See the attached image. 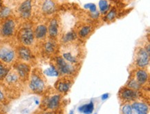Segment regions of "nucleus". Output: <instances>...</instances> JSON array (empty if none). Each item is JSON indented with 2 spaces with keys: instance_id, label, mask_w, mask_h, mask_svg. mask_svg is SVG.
I'll use <instances>...</instances> for the list:
<instances>
[{
  "instance_id": "f257e3e1",
  "label": "nucleus",
  "mask_w": 150,
  "mask_h": 114,
  "mask_svg": "<svg viewBox=\"0 0 150 114\" xmlns=\"http://www.w3.org/2000/svg\"><path fill=\"white\" fill-rule=\"evenodd\" d=\"M28 86L30 91H32L35 93H42L46 89L45 81L42 75L39 73L33 71L30 76Z\"/></svg>"
},
{
  "instance_id": "f03ea898",
  "label": "nucleus",
  "mask_w": 150,
  "mask_h": 114,
  "mask_svg": "<svg viewBox=\"0 0 150 114\" xmlns=\"http://www.w3.org/2000/svg\"><path fill=\"white\" fill-rule=\"evenodd\" d=\"M16 57L15 50L12 46L4 44L0 45V60L8 64L14 62Z\"/></svg>"
},
{
  "instance_id": "7ed1b4c3",
  "label": "nucleus",
  "mask_w": 150,
  "mask_h": 114,
  "mask_svg": "<svg viewBox=\"0 0 150 114\" xmlns=\"http://www.w3.org/2000/svg\"><path fill=\"white\" fill-rule=\"evenodd\" d=\"M57 67L58 72L62 74L71 75L75 72V68L71 64L67 63L64 59L62 57H57L56 59Z\"/></svg>"
},
{
  "instance_id": "20e7f679",
  "label": "nucleus",
  "mask_w": 150,
  "mask_h": 114,
  "mask_svg": "<svg viewBox=\"0 0 150 114\" xmlns=\"http://www.w3.org/2000/svg\"><path fill=\"white\" fill-rule=\"evenodd\" d=\"M20 42L24 46H30L34 42V33L29 28H25L21 30L19 34Z\"/></svg>"
},
{
  "instance_id": "39448f33",
  "label": "nucleus",
  "mask_w": 150,
  "mask_h": 114,
  "mask_svg": "<svg viewBox=\"0 0 150 114\" xmlns=\"http://www.w3.org/2000/svg\"><path fill=\"white\" fill-rule=\"evenodd\" d=\"M61 100V96L59 94H54L51 97L46 98L45 101H43L44 107L46 109L53 111L58 108L59 102Z\"/></svg>"
},
{
  "instance_id": "423d86ee",
  "label": "nucleus",
  "mask_w": 150,
  "mask_h": 114,
  "mask_svg": "<svg viewBox=\"0 0 150 114\" xmlns=\"http://www.w3.org/2000/svg\"><path fill=\"white\" fill-rule=\"evenodd\" d=\"M15 71L20 76V80H26L29 78L30 67L27 64L24 62L17 63L15 65Z\"/></svg>"
},
{
  "instance_id": "0eeeda50",
  "label": "nucleus",
  "mask_w": 150,
  "mask_h": 114,
  "mask_svg": "<svg viewBox=\"0 0 150 114\" xmlns=\"http://www.w3.org/2000/svg\"><path fill=\"white\" fill-rule=\"evenodd\" d=\"M15 29V23L13 20L8 19L3 23L1 28V35L6 38L12 36Z\"/></svg>"
},
{
  "instance_id": "6e6552de",
  "label": "nucleus",
  "mask_w": 150,
  "mask_h": 114,
  "mask_svg": "<svg viewBox=\"0 0 150 114\" xmlns=\"http://www.w3.org/2000/svg\"><path fill=\"white\" fill-rule=\"evenodd\" d=\"M149 54L145 49H140L138 52L136 64L139 67H145L149 64Z\"/></svg>"
},
{
  "instance_id": "1a4fd4ad",
  "label": "nucleus",
  "mask_w": 150,
  "mask_h": 114,
  "mask_svg": "<svg viewBox=\"0 0 150 114\" xmlns=\"http://www.w3.org/2000/svg\"><path fill=\"white\" fill-rule=\"evenodd\" d=\"M19 13L23 18H28L31 13V0H25L19 8Z\"/></svg>"
},
{
  "instance_id": "9d476101",
  "label": "nucleus",
  "mask_w": 150,
  "mask_h": 114,
  "mask_svg": "<svg viewBox=\"0 0 150 114\" xmlns=\"http://www.w3.org/2000/svg\"><path fill=\"white\" fill-rule=\"evenodd\" d=\"M72 83L70 80L68 79H62L57 81L55 84V88L59 92L62 93H66L70 89Z\"/></svg>"
},
{
  "instance_id": "9b49d317",
  "label": "nucleus",
  "mask_w": 150,
  "mask_h": 114,
  "mask_svg": "<svg viewBox=\"0 0 150 114\" xmlns=\"http://www.w3.org/2000/svg\"><path fill=\"white\" fill-rule=\"evenodd\" d=\"M120 97L125 101H131L136 99L137 98V92L136 91L131 89L125 88L120 90Z\"/></svg>"
},
{
  "instance_id": "f8f14e48",
  "label": "nucleus",
  "mask_w": 150,
  "mask_h": 114,
  "mask_svg": "<svg viewBox=\"0 0 150 114\" xmlns=\"http://www.w3.org/2000/svg\"><path fill=\"white\" fill-rule=\"evenodd\" d=\"M4 80L7 85L15 86V85L18 84L20 81V78L16 71H9L4 78Z\"/></svg>"
},
{
  "instance_id": "ddd939ff",
  "label": "nucleus",
  "mask_w": 150,
  "mask_h": 114,
  "mask_svg": "<svg viewBox=\"0 0 150 114\" xmlns=\"http://www.w3.org/2000/svg\"><path fill=\"white\" fill-rule=\"evenodd\" d=\"M148 106L142 102H134L132 105V114H147Z\"/></svg>"
},
{
  "instance_id": "4468645a",
  "label": "nucleus",
  "mask_w": 150,
  "mask_h": 114,
  "mask_svg": "<svg viewBox=\"0 0 150 114\" xmlns=\"http://www.w3.org/2000/svg\"><path fill=\"white\" fill-rule=\"evenodd\" d=\"M19 57L24 62H28L32 59V53L26 46H20L17 50Z\"/></svg>"
},
{
  "instance_id": "2eb2a0df",
  "label": "nucleus",
  "mask_w": 150,
  "mask_h": 114,
  "mask_svg": "<svg viewBox=\"0 0 150 114\" xmlns=\"http://www.w3.org/2000/svg\"><path fill=\"white\" fill-rule=\"evenodd\" d=\"M42 11L46 14H51L55 11V4L51 0H45L42 4Z\"/></svg>"
},
{
  "instance_id": "dca6fc26",
  "label": "nucleus",
  "mask_w": 150,
  "mask_h": 114,
  "mask_svg": "<svg viewBox=\"0 0 150 114\" xmlns=\"http://www.w3.org/2000/svg\"><path fill=\"white\" fill-rule=\"evenodd\" d=\"M48 29L47 26L45 25H39L35 28L34 33V35L38 39H43L47 35Z\"/></svg>"
},
{
  "instance_id": "f3484780",
  "label": "nucleus",
  "mask_w": 150,
  "mask_h": 114,
  "mask_svg": "<svg viewBox=\"0 0 150 114\" xmlns=\"http://www.w3.org/2000/svg\"><path fill=\"white\" fill-rule=\"evenodd\" d=\"M48 30H49V35L52 38H55L57 35V33H58V24H57L56 20L53 19L51 21Z\"/></svg>"
},
{
  "instance_id": "a211bd4d",
  "label": "nucleus",
  "mask_w": 150,
  "mask_h": 114,
  "mask_svg": "<svg viewBox=\"0 0 150 114\" xmlns=\"http://www.w3.org/2000/svg\"><path fill=\"white\" fill-rule=\"evenodd\" d=\"M148 80V74L145 71L138 70L136 72V81L139 84H143Z\"/></svg>"
},
{
  "instance_id": "6ab92c4d",
  "label": "nucleus",
  "mask_w": 150,
  "mask_h": 114,
  "mask_svg": "<svg viewBox=\"0 0 150 114\" xmlns=\"http://www.w3.org/2000/svg\"><path fill=\"white\" fill-rule=\"evenodd\" d=\"M94 109V104L92 102L89 104H84L78 108V111L84 114H91Z\"/></svg>"
},
{
  "instance_id": "aec40b11",
  "label": "nucleus",
  "mask_w": 150,
  "mask_h": 114,
  "mask_svg": "<svg viewBox=\"0 0 150 114\" xmlns=\"http://www.w3.org/2000/svg\"><path fill=\"white\" fill-rule=\"evenodd\" d=\"M9 71L10 70L7 67L6 64L4 63L3 62L0 60V80H4Z\"/></svg>"
},
{
  "instance_id": "412c9836",
  "label": "nucleus",
  "mask_w": 150,
  "mask_h": 114,
  "mask_svg": "<svg viewBox=\"0 0 150 114\" xmlns=\"http://www.w3.org/2000/svg\"><path fill=\"white\" fill-rule=\"evenodd\" d=\"M44 74L47 75L48 76L56 77L59 75V72L57 70V69H55L53 66H51L49 68L47 69L45 71H44Z\"/></svg>"
},
{
  "instance_id": "4be33fe9",
  "label": "nucleus",
  "mask_w": 150,
  "mask_h": 114,
  "mask_svg": "<svg viewBox=\"0 0 150 114\" xmlns=\"http://www.w3.org/2000/svg\"><path fill=\"white\" fill-rule=\"evenodd\" d=\"M62 57L65 60L71 63H76L77 58L71 53H64L62 55Z\"/></svg>"
},
{
  "instance_id": "5701e85b",
  "label": "nucleus",
  "mask_w": 150,
  "mask_h": 114,
  "mask_svg": "<svg viewBox=\"0 0 150 114\" xmlns=\"http://www.w3.org/2000/svg\"><path fill=\"white\" fill-rule=\"evenodd\" d=\"M45 51L47 53H53L55 51V45L54 44L51 42H48L45 45Z\"/></svg>"
},
{
  "instance_id": "b1692460",
  "label": "nucleus",
  "mask_w": 150,
  "mask_h": 114,
  "mask_svg": "<svg viewBox=\"0 0 150 114\" xmlns=\"http://www.w3.org/2000/svg\"><path fill=\"white\" fill-rule=\"evenodd\" d=\"M140 84H138V82L136 80H130L127 86L129 88L131 89L136 91V90H138V89L140 88Z\"/></svg>"
},
{
  "instance_id": "393cba45",
  "label": "nucleus",
  "mask_w": 150,
  "mask_h": 114,
  "mask_svg": "<svg viewBox=\"0 0 150 114\" xmlns=\"http://www.w3.org/2000/svg\"><path fill=\"white\" fill-rule=\"evenodd\" d=\"M90 31H91V27L89 26H84L83 28H82V29L80 30L79 35H80L81 37H82V38H84V37H86V35H89Z\"/></svg>"
},
{
  "instance_id": "a878e982",
  "label": "nucleus",
  "mask_w": 150,
  "mask_h": 114,
  "mask_svg": "<svg viewBox=\"0 0 150 114\" xmlns=\"http://www.w3.org/2000/svg\"><path fill=\"white\" fill-rule=\"evenodd\" d=\"M75 39H76V33H74V32H70L64 37L63 41L64 42H68L73 41V40H74Z\"/></svg>"
},
{
  "instance_id": "bb28decb",
  "label": "nucleus",
  "mask_w": 150,
  "mask_h": 114,
  "mask_svg": "<svg viewBox=\"0 0 150 114\" xmlns=\"http://www.w3.org/2000/svg\"><path fill=\"white\" fill-rule=\"evenodd\" d=\"M99 7L101 12H105L108 9V3L106 0H100L99 2Z\"/></svg>"
},
{
  "instance_id": "cd10ccee",
  "label": "nucleus",
  "mask_w": 150,
  "mask_h": 114,
  "mask_svg": "<svg viewBox=\"0 0 150 114\" xmlns=\"http://www.w3.org/2000/svg\"><path fill=\"white\" fill-rule=\"evenodd\" d=\"M122 111L123 114H132V106L129 104H126L122 108Z\"/></svg>"
},
{
  "instance_id": "c85d7f7f",
  "label": "nucleus",
  "mask_w": 150,
  "mask_h": 114,
  "mask_svg": "<svg viewBox=\"0 0 150 114\" xmlns=\"http://www.w3.org/2000/svg\"><path fill=\"white\" fill-rule=\"evenodd\" d=\"M10 13H11V9L9 8L6 7L4 8H3L1 12H0V17H3V18L4 17H6L10 15Z\"/></svg>"
},
{
  "instance_id": "c756f323",
  "label": "nucleus",
  "mask_w": 150,
  "mask_h": 114,
  "mask_svg": "<svg viewBox=\"0 0 150 114\" xmlns=\"http://www.w3.org/2000/svg\"><path fill=\"white\" fill-rule=\"evenodd\" d=\"M85 8H89L91 13H95L96 11V6L94 4H87L84 5Z\"/></svg>"
},
{
  "instance_id": "7c9ffc66",
  "label": "nucleus",
  "mask_w": 150,
  "mask_h": 114,
  "mask_svg": "<svg viewBox=\"0 0 150 114\" xmlns=\"http://www.w3.org/2000/svg\"><path fill=\"white\" fill-rule=\"evenodd\" d=\"M116 11H115L114 10H111L110 12L108 13V15H107V20H113V19H114V17H116Z\"/></svg>"
},
{
  "instance_id": "2f4dec72",
  "label": "nucleus",
  "mask_w": 150,
  "mask_h": 114,
  "mask_svg": "<svg viewBox=\"0 0 150 114\" xmlns=\"http://www.w3.org/2000/svg\"><path fill=\"white\" fill-rule=\"evenodd\" d=\"M6 100V96L4 92L3 91V90L0 88V102H3L4 101H5Z\"/></svg>"
},
{
  "instance_id": "473e14b6",
  "label": "nucleus",
  "mask_w": 150,
  "mask_h": 114,
  "mask_svg": "<svg viewBox=\"0 0 150 114\" xmlns=\"http://www.w3.org/2000/svg\"><path fill=\"white\" fill-rule=\"evenodd\" d=\"M108 98H109V93L103 94V96H102V100H105L106 99H107Z\"/></svg>"
},
{
  "instance_id": "72a5a7b5",
  "label": "nucleus",
  "mask_w": 150,
  "mask_h": 114,
  "mask_svg": "<svg viewBox=\"0 0 150 114\" xmlns=\"http://www.w3.org/2000/svg\"><path fill=\"white\" fill-rule=\"evenodd\" d=\"M43 114H55L54 112H51V111H47V112H45Z\"/></svg>"
},
{
  "instance_id": "f704fd0d",
  "label": "nucleus",
  "mask_w": 150,
  "mask_h": 114,
  "mask_svg": "<svg viewBox=\"0 0 150 114\" xmlns=\"http://www.w3.org/2000/svg\"><path fill=\"white\" fill-rule=\"evenodd\" d=\"M69 114H74V111H71L70 113H69Z\"/></svg>"
},
{
  "instance_id": "c9c22d12",
  "label": "nucleus",
  "mask_w": 150,
  "mask_h": 114,
  "mask_svg": "<svg viewBox=\"0 0 150 114\" xmlns=\"http://www.w3.org/2000/svg\"><path fill=\"white\" fill-rule=\"evenodd\" d=\"M1 0H0V6H1Z\"/></svg>"
},
{
  "instance_id": "e433bc0d",
  "label": "nucleus",
  "mask_w": 150,
  "mask_h": 114,
  "mask_svg": "<svg viewBox=\"0 0 150 114\" xmlns=\"http://www.w3.org/2000/svg\"><path fill=\"white\" fill-rule=\"evenodd\" d=\"M1 105L0 104V111H1Z\"/></svg>"
}]
</instances>
